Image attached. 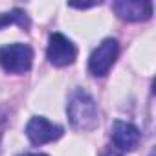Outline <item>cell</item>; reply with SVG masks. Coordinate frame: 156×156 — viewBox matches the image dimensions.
<instances>
[{"mask_svg": "<svg viewBox=\"0 0 156 156\" xmlns=\"http://www.w3.org/2000/svg\"><path fill=\"white\" fill-rule=\"evenodd\" d=\"M62 127L46 119L44 116H33L26 125V136L33 145H44L62 136Z\"/></svg>", "mask_w": 156, "mask_h": 156, "instance_id": "5", "label": "cell"}, {"mask_svg": "<svg viewBox=\"0 0 156 156\" xmlns=\"http://www.w3.org/2000/svg\"><path fill=\"white\" fill-rule=\"evenodd\" d=\"M0 136H2V129H0Z\"/></svg>", "mask_w": 156, "mask_h": 156, "instance_id": "11", "label": "cell"}, {"mask_svg": "<svg viewBox=\"0 0 156 156\" xmlns=\"http://www.w3.org/2000/svg\"><path fill=\"white\" fill-rule=\"evenodd\" d=\"M46 57L50 64L53 66H68L73 64L77 59V48L75 44L62 33H51L48 39V48H46Z\"/></svg>", "mask_w": 156, "mask_h": 156, "instance_id": "4", "label": "cell"}, {"mask_svg": "<svg viewBox=\"0 0 156 156\" xmlns=\"http://www.w3.org/2000/svg\"><path fill=\"white\" fill-rule=\"evenodd\" d=\"M33 64V50L30 44L13 42L0 48V66L9 73H26Z\"/></svg>", "mask_w": 156, "mask_h": 156, "instance_id": "2", "label": "cell"}, {"mask_svg": "<svg viewBox=\"0 0 156 156\" xmlns=\"http://www.w3.org/2000/svg\"><path fill=\"white\" fill-rule=\"evenodd\" d=\"M103 156H119V154H118V152H114V151H110V152H105Z\"/></svg>", "mask_w": 156, "mask_h": 156, "instance_id": "10", "label": "cell"}, {"mask_svg": "<svg viewBox=\"0 0 156 156\" xmlns=\"http://www.w3.org/2000/svg\"><path fill=\"white\" fill-rule=\"evenodd\" d=\"M110 138L112 143L118 151L121 152H132L141 141V132L136 125L129 121H114L110 129Z\"/></svg>", "mask_w": 156, "mask_h": 156, "instance_id": "6", "label": "cell"}, {"mask_svg": "<svg viewBox=\"0 0 156 156\" xmlns=\"http://www.w3.org/2000/svg\"><path fill=\"white\" fill-rule=\"evenodd\" d=\"M112 8L116 15L127 22H141L152 17V4L143 0H118Z\"/></svg>", "mask_w": 156, "mask_h": 156, "instance_id": "7", "label": "cell"}, {"mask_svg": "<svg viewBox=\"0 0 156 156\" xmlns=\"http://www.w3.org/2000/svg\"><path fill=\"white\" fill-rule=\"evenodd\" d=\"M70 125L79 132H90L99 123V110L96 99L83 88H77L66 107Z\"/></svg>", "mask_w": 156, "mask_h": 156, "instance_id": "1", "label": "cell"}, {"mask_svg": "<svg viewBox=\"0 0 156 156\" xmlns=\"http://www.w3.org/2000/svg\"><path fill=\"white\" fill-rule=\"evenodd\" d=\"M9 24H19L20 28H30V19L22 9H11L8 13H0V28H6Z\"/></svg>", "mask_w": 156, "mask_h": 156, "instance_id": "8", "label": "cell"}, {"mask_svg": "<svg viewBox=\"0 0 156 156\" xmlns=\"http://www.w3.org/2000/svg\"><path fill=\"white\" fill-rule=\"evenodd\" d=\"M22 156H48V154H42V152H28V154H22Z\"/></svg>", "mask_w": 156, "mask_h": 156, "instance_id": "9", "label": "cell"}, {"mask_svg": "<svg viewBox=\"0 0 156 156\" xmlns=\"http://www.w3.org/2000/svg\"><path fill=\"white\" fill-rule=\"evenodd\" d=\"M118 53H119V44L116 39L108 37L105 41H101V44H98V48L92 51V55L88 59V72L94 77L107 75L108 70L114 66Z\"/></svg>", "mask_w": 156, "mask_h": 156, "instance_id": "3", "label": "cell"}]
</instances>
